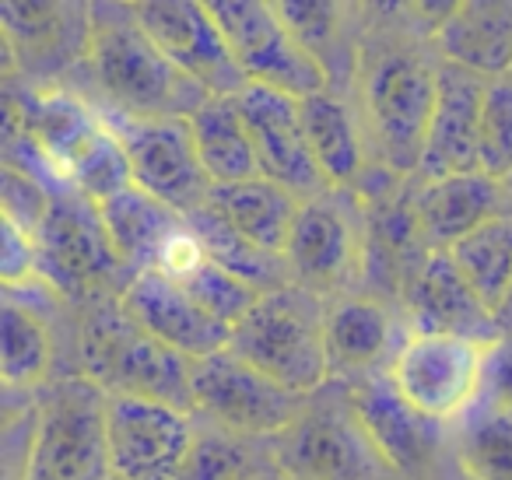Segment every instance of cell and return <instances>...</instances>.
<instances>
[{
	"mask_svg": "<svg viewBox=\"0 0 512 480\" xmlns=\"http://www.w3.org/2000/svg\"><path fill=\"white\" fill-rule=\"evenodd\" d=\"M355 95L376 169L414 179L439 99V57L432 43L411 29L407 36L365 39Z\"/></svg>",
	"mask_w": 512,
	"mask_h": 480,
	"instance_id": "1",
	"label": "cell"
},
{
	"mask_svg": "<svg viewBox=\"0 0 512 480\" xmlns=\"http://www.w3.org/2000/svg\"><path fill=\"white\" fill-rule=\"evenodd\" d=\"M85 74L99 92L95 109L109 116H190L207 99L204 88L162 57L130 4H92V53Z\"/></svg>",
	"mask_w": 512,
	"mask_h": 480,
	"instance_id": "2",
	"label": "cell"
},
{
	"mask_svg": "<svg viewBox=\"0 0 512 480\" xmlns=\"http://www.w3.org/2000/svg\"><path fill=\"white\" fill-rule=\"evenodd\" d=\"M78 361L88 382L109 396H144L193 414V365L179 351L144 333L120 298L88 305L78 337Z\"/></svg>",
	"mask_w": 512,
	"mask_h": 480,
	"instance_id": "3",
	"label": "cell"
},
{
	"mask_svg": "<svg viewBox=\"0 0 512 480\" xmlns=\"http://www.w3.org/2000/svg\"><path fill=\"white\" fill-rule=\"evenodd\" d=\"M228 351H235L242 361L260 368L267 379L281 382L292 393H320L330 382L327 298L299 284L264 291L260 302L232 330Z\"/></svg>",
	"mask_w": 512,
	"mask_h": 480,
	"instance_id": "4",
	"label": "cell"
},
{
	"mask_svg": "<svg viewBox=\"0 0 512 480\" xmlns=\"http://www.w3.org/2000/svg\"><path fill=\"white\" fill-rule=\"evenodd\" d=\"M274 456L302 480H407L372 438L351 389L334 379L309 396L299 421L274 442Z\"/></svg>",
	"mask_w": 512,
	"mask_h": 480,
	"instance_id": "5",
	"label": "cell"
},
{
	"mask_svg": "<svg viewBox=\"0 0 512 480\" xmlns=\"http://www.w3.org/2000/svg\"><path fill=\"white\" fill-rule=\"evenodd\" d=\"M39 242V281L81 309L113 302L127 288L130 274L113 249L106 221L95 200L74 186H57Z\"/></svg>",
	"mask_w": 512,
	"mask_h": 480,
	"instance_id": "6",
	"label": "cell"
},
{
	"mask_svg": "<svg viewBox=\"0 0 512 480\" xmlns=\"http://www.w3.org/2000/svg\"><path fill=\"white\" fill-rule=\"evenodd\" d=\"M288 281L320 298L355 295L369 277V204L355 190L302 200L285 249Z\"/></svg>",
	"mask_w": 512,
	"mask_h": 480,
	"instance_id": "7",
	"label": "cell"
},
{
	"mask_svg": "<svg viewBox=\"0 0 512 480\" xmlns=\"http://www.w3.org/2000/svg\"><path fill=\"white\" fill-rule=\"evenodd\" d=\"M22 480H113L106 442V393L71 375L39 393L36 431Z\"/></svg>",
	"mask_w": 512,
	"mask_h": 480,
	"instance_id": "8",
	"label": "cell"
},
{
	"mask_svg": "<svg viewBox=\"0 0 512 480\" xmlns=\"http://www.w3.org/2000/svg\"><path fill=\"white\" fill-rule=\"evenodd\" d=\"M309 396L267 379L235 351H218L193 365V414L249 442H278L302 417Z\"/></svg>",
	"mask_w": 512,
	"mask_h": 480,
	"instance_id": "9",
	"label": "cell"
},
{
	"mask_svg": "<svg viewBox=\"0 0 512 480\" xmlns=\"http://www.w3.org/2000/svg\"><path fill=\"white\" fill-rule=\"evenodd\" d=\"M488 347L442 333H407L386 375L421 417L456 428L484 396Z\"/></svg>",
	"mask_w": 512,
	"mask_h": 480,
	"instance_id": "10",
	"label": "cell"
},
{
	"mask_svg": "<svg viewBox=\"0 0 512 480\" xmlns=\"http://www.w3.org/2000/svg\"><path fill=\"white\" fill-rule=\"evenodd\" d=\"M214 22L221 25L239 64L246 85L274 88L292 99H309L330 88V78L316 57L295 39L285 25L278 4L264 0H225V4H207Z\"/></svg>",
	"mask_w": 512,
	"mask_h": 480,
	"instance_id": "11",
	"label": "cell"
},
{
	"mask_svg": "<svg viewBox=\"0 0 512 480\" xmlns=\"http://www.w3.org/2000/svg\"><path fill=\"white\" fill-rule=\"evenodd\" d=\"M102 116L120 137L137 190L151 193L183 218L197 214L211 200L214 186L200 165L190 116H155V120H130V116L109 113Z\"/></svg>",
	"mask_w": 512,
	"mask_h": 480,
	"instance_id": "12",
	"label": "cell"
},
{
	"mask_svg": "<svg viewBox=\"0 0 512 480\" xmlns=\"http://www.w3.org/2000/svg\"><path fill=\"white\" fill-rule=\"evenodd\" d=\"M197 431L200 421L190 410L144 396L106 393V442L113 480H179Z\"/></svg>",
	"mask_w": 512,
	"mask_h": 480,
	"instance_id": "13",
	"label": "cell"
},
{
	"mask_svg": "<svg viewBox=\"0 0 512 480\" xmlns=\"http://www.w3.org/2000/svg\"><path fill=\"white\" fill-rule=\"evenodd\" d=\"M4 78L22 74L32 88H60L57 78L88 64L92 4H0Z\"/></svg>",
	"mask_w": 512,
	"mask_h": 480,
	"instance_id": "14",
	"label": "cell"
},
{
	"mask_svg": "<svg viewBox=\"0 0 512 480\" xmlns=\"http://www.w3.org/2000/svg\"><path fill=\"white\" fill-rule=\"evenodd\" d=\"M137 25L162 50L176 71H183L207 95H239L246 88L221 25L207 4L162 0V4H130Z\"/></svg>",
	"mask_w": 512,
	"mask_h": 480,
	"instance_id": "15",
	"label": "cell"
},
{
	"mask_svg": "<svg viewBox=\"0 0 512 480\" xmlns=\"http://www.w3.org/2000/svg\"><path fill=\"white\" fill-rule=\"evenodd\" d=\"M235 102H239L242 120H246L260 176L285 186L302 200H313L330 190L313 158V148H309L306 123H302V99L274 92V88L246 85L235 95Z\"/></svg>",
	"mask_w": 512,
	"mask_h": 480,
	"instance_id": "16",
	"label": "cell"
},
{
	"mask_svg": "<svg viewBox=\"0 0 512 480\" xmlns=\"http://www.w3.org/2000/svg\"><path fill=\"white\" fill-rule=\"evenodd\" d=\"M351 389L362 421L369 424L379 449L407 480H439L446 463L453 459V428L421 417L404 396L393 389L390 375L344 382Z\"/></svg>",
	"mask_w": 512,
	"mask_h": 480,
	"instance_id": "17",
	"label": "cell"
},
{
	"mask_svg": "<svg viewBox=\"0 0 512 480\" xmlns=\"http://www.w3.org/2000/svg\"><path fill=\"white\" fill-rule=\"evenodd\" d=\"M407 316L383 295H341L327 302V361L334 382L386 375L404 347Z\"/></svg>",
	"mask_w": 512,
	"mask_h": 480,
	"instance_id": "18",
	"label": "cell"
},
{
	"mask_svg": "<svg viewBox=\"0 0 512 480\" xmlns=\"http://www.w3.org/2000/svg\"><path fill=\"white\" fill-rule=\"evenodd\" d=\"M120 309L144 333H151L155 340H162L165 347H172L190 361L211 358V354L225 351L232 344V330L207 316L186 295L183 284L176 277L162 274V270H144V274L130 277L127 288L120 291Z\"/></svg>",
	"mask_w": 512,
	"mask_h": 480,
	"instance_id": "19",
	"label": "cell"
},
{
	"mask_svg": "<svg viewBox=\"0 0 512 480\" xmlns=\"http://www.w3.org/2000/svg\"><path fill=\"white\" fill-rule=\"evenodd\" d=\"M407 204H411L414 232L428 253H449L456 242L474 235L481 225L512 214L505 186L484 172L428 179V183L411 179Z\"/></svg>",
	"mask_w": 512,
	"mask_h": 480,
	"instance_id": "20",
	"label": "cell"
},
{
	"mask_svg": "<svg viewBox=\"0 0 512 480\" xmlns=\"http://www.w3.org/2000/svg\"><path fill=\"white\" fill-rule=\"evenodd\" d=\"M400 309L411 333H442V337H463L477 344H495L502 337L495 312L477 298L449 253L425 256L418 274L407 281L400 295Z\"/></svg>",
	"mask_w": 512,
	"mask_h": 480,
	"instance_id": "21",
	"label": "cell"
},
{
	"mask_svg": "<svg viewBox=\"0 0 512 480\" xmlns=\"http://www.w3.org/2000/svg\"><path fill=\"white\" fill-rule=\"evenodd\" d=\"M488 81L470 71L439 60V99H435L432 127H428L425 155L418 176L421 183L446 176L481 172V106Z\"/></svg>",
	"mask_w": 512,
	"mask_h": 480,
	"instance_id": "22",
	"label": "cell"
},
{
	"mask_svg": "<svg viewBox=\"0 0 512 480\" xmlns=\"http://www.w3.org/2000/svg\"><path fill=\"white\" fill-rule=\"evenodd\" d=\"M432 50L484 81L512 78V0H456Z\"/></svg>",
	"mask_w": 512,
	"mask_h": 480,
	"instance_id": "23",
	"label": "cell"
},
{
	"mask_svg": "<svg viewBox=\"0 0 512 480\" xmlns=\"http://www.w3.org/2000/svg\"><path fill=\"white\" fill-rule=\"evenodd\" d=\"M302 123H306L309 148L330 190H362L372 151L355 102L334 88L309 95L302 99Z\"/></svg>",
	"mask_w": 512,
	"mask_h": 480,
	"instance_id": "24",
	"label": "cell"
},
{
	"mask_svg": "<svg viewBox=\"0 0 512 480\" xmlns=\"http://www.w3.org/2000/svg\"><path fill=\"white\" fill-rule=\"evenodd\" d=\"M99 211L116 256H120L130 277L144 274V270H162L172 246L190 232V221L183 214L155 200L151 193L137 190V186L99 204Z\"/></svg>",
	"mask_w": 512,
	"mask_h": 480,
	"instance_id": "25",
	"label": "cell"
},
{
	"mask_svg": "<svg viewBox=\"0 0 512 480\" xmlns=\"http://www.w3.org/2000/svg\"><path fill=\"white\" fill-rule=\"evenodd\" d=\"M207 207L235 235H242L256 249L285 260L288 235H292L295 218L302 211V197H295L292 190L271 183V179L256 176V179H242V183L214 186Z\"/></svg>",
	"mask_w": 512,
	"mask_h": 480,
	"instance_id": "26",
	"label": "cell"
},
{
	"mask_svg": "<svg viewBox=\"0 0 512 480\" xmlns=\"http://www.w3.org/2000/svg\"><path fill=\"white\" fill-rule=\"evenodd\" d=\"M278 11L295 32V39L327 71L330 88L348 95V85H355L358 78V60L365 46V36L355 39L358 22H351L358 8L351 4H278Z\"/></svg>",
	"mask_w": 512,
	"mask_h": 480,
	"instance_id": "27",
	"label": "cell"
},
{
	"mask_svg": "<svg viewBox=\"0 0 512 480\" xmlns=\"http://www.w3.org/2000/svg\"><path fill=\"white\" fill-rule=\"evenodd\" d=\"M190 130L211 186H228L260 176L253 141H249L235 95H207L190 113Z\"/></svg>",
	"mask_w": 512,
	"mask_h": 480,
	"instance_id": "28",
	"label": "cell"
},
{
	"mask_svg": "<svg viewBox=\"0 0 512 480\" xmlns=\"http://www.w3.org/2000/svg\"><path fill=\"white\" fill-rule=\"evenodd\" d=\"M0 379L11 393H29V389H46L57 361V344H53L50 319L39 312V305L22 302L8 295L0 309Z\"/></svg>",
	"mask_w": 512,
	"mask_h": 480,
	"instance_id": "29",
	"label": "cell"
},
{
	"mask_svg": "<svg viewBox=\"0 0 512 480\" xmlns=\"http://www.w3.org/2000/svg\"><path fill=\"white\" fill-rule=\"evenodd\" d=\"M449 256L467 277L470 288L477 291V298L491 312H498L512 288V214L481 225L474 235L456 242Z\"/></svg>",
	"mask_w": 512,
	"mask_h": 480,
	"instance_id": "30",
	"label": "cell"
},
{
	"mask_svg": "<svg viewBox=\"0 0 512 480\" xmlns=\"http://www.w3.org/2000/svg\"><path fill=\"white\" fill-rule=\"evenodd\" d=\"M453 456L474 480H512V414L477 403L453 428Z\"/></svg>",
	"mask_w": 512,
	"mask_h": 480,
	"instance_id": "31",
	"label": "cell"
},
{
	"mask_svg": "<svg viewBox=\"0 0 512 480\" xmlns=\"http://www.w3.org/2000/svg\"><path fill=\"white\" fill-rule=\"evenodd\" d=\"M190 232L197 235V242L204 246V253L211 256L214 263H221L225 270L239 274L242 281L256 284L260 291H274L288 281V267L281 256H271L264 249H256L253 242H246L242 235H235L211 207H200L197 214H190Z\"/></svg>",
	"mask_w": 512,
	"mask_h": 480,
	"instance_id": "32",
	"label": "cell"
},
{
	"mask_svg": "<svg viewBox=\"0 0 512 480\" xmlns=\"http://www.w3.org/2000/svg\"><path fill=\"white\" fill-rule=\"evenodd\" d=\"M271 463H278L274 442H249L200 421L197 442L186 456L179 480H249Z\"/></svg>",
	"mask_w": 512,
	"mask_h": 480,
	"instance_id": "33",
	"label": "cell"
},
{
	"mask_svg": "<svg viewBox=\"0 0 512 480\" xmlns=\"http://www.w3.org/2000/svg\"><path fill=\"white\" fill-rule=\"evenodd\" d=\"M169 277H176L186 288V295H190L211 319L228 326V330H235V326L246 319V312L260 302V295H264L256 284L242 281L239 274H232V270H225L221 263H214L211 256L204 253V246H200V253L193 256V260H186L179 270H172Z\"/></svg>",
	"mask_w": 512,
	"mask_h": 480,
	"instance_id": "34",
	"label": "cell"
},
{
	"mask_svg": "<svg viewBox=\"0 0 512 480\" xmlns=\"http://www.w3.org/2000/svg\"><path fill=\"white\" fill-rule=\"evenodd\" d=\"M481 172L502 183L512 172V78L488 81L481 106Z\"/></svg>",
	"mask_w": 512,
	"mask_h": 480,
	"instance_id": "35",
	"label": "cell"
},
{
	"mask_svg": "<svg viewBox=\"0 0 512 480\" xmlns=\"http://www.w3.org/2000/svg\"><path fill=\"white\" fill-rule=\"evenodd\" d=\"M481 403H491V407H502L512 414V337H505V333L488 347Z\"/></svg>",
	"mask_w": 512,
	"mask_h": 480,
	"instance_id": "36",
	"label": "cell"
},
{
	"mask_svg": "<svg viewBox=\"0 0 512 480\" xmlns=\"http://www.w3.org/2000/svg\"><path fill=\"white\" fill-rule=\"evenodd\" d=\"M495 323H498V333H505V337H512V288H509V295H505L502 309L495 312Z\"/></svg>",
	"mask_w": 512,
	"mask_h": 480,
	"instance_id": "37",
	"label": "cell"
},
{
	"mask_svg": "<svg viewBox=\"0 0 512 480\" xmlns=\"http://www.w3.org/2000/svg\"><path fill=\"white\" fill-rule=\"evenodd\" d=\"M439 480H474V477H470V473L463 470V466L456 463V456H453V459H449V463H446V470L439 473Z\"/></svg>",
	"mask_w": 512,
	"mask_h": 480,
	"instance_id": "38",
	"label": "cell"
},
{
	"mask_svg": "<svg viewBox=\"0 0 512 480\" xmlns=\"http://www.w3.org/2000/svg\"><path fill=\"white\" fill-rule=\"evenodd\" d=\"M249 480H288V473L281 470L278 463H271V466H267V470H260V473H256V477H249Z\"/></svg>",
	"mask_w": 512,
	"mask_h": 480,
	"instance_id": "39",
	"label": "cell"
},
{
	"mask_svg": "<svg viewBox=\"0 0 512 480\" xmlns=\"http://www.w3.org/2000/svg\"><path fill=\"white\" fill-rule=\"evenodd\" d=\"M502 186H505V197H509V211H512V172L502 179Z\"/></svg>",
	"mask_w": 512,
	"mask_h": 480,
	"instance_id": "40",
	"label": "cell"
},
{
	"mask_svg": "<svg viewBox=\"0 0 512 480\" xmlns=\"http://www.w3.org/2000/svg\"><path fill=\"white\" fill-rule=\"evenodd\" d=\"M288 480H302V477H288Z\"/></svg>",
	"mask_w": 512,
	"mask_h": 480,
	"instance_id": "41",
	"label": "cell"
}]
</instances>
